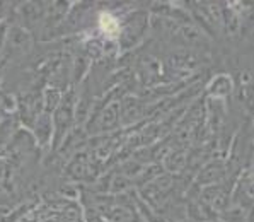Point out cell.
<instances>
[{
  "label": "cell",
  "instance_id": "cell-2",
  "mask_svg": "<svg viewBox=\"0 0 254 222\" xmlns=\"http://www.w3.org/2000/svg\"><path fill=\"white\" fill-rule=\"evenodd\" d=\"M222 173H224V171H222V166L220 164H208V166L205 167V169H203L200 180L210 183L212 180H217V178H220Z\"/></svg>",
  "mask_w": 254,
  "mask_h": 222
},
{
  "label": "cell",
  "instance_id": "cell-1",
  "mask_svg": "<svg viewBox=\"0 0 254 222\" xmlns=\"http://www.w3.org/2000/svg\"><path fill=\"white\" fill-rule=\"evenodd\" d=\"M116 122H118V104H113L108 110H104V113L99 118V123L103 130H109L111 127L116 125Z\"/></svg>",
  "mask_w": 254,
  "mask_h": 222
},
{
  "label": "cell",
  "instance_id": "cell-3",
  "mask_svg": "<svg viewBox=\"0 0 254 222\" xmlns=\"http://www.w3.org/2000/svg\"><path fill=\"white\" fill-rule=\"evenodd\" d=\"M218 85H222V77H217V79H215V82L212 84V89H215V87H218ZM230 91V87H220V89H217V94L220 96V94H225V92H229Z\"/></svg>",
  "mask_w": 254,
  "mask_h": 222
}]
</instances>
